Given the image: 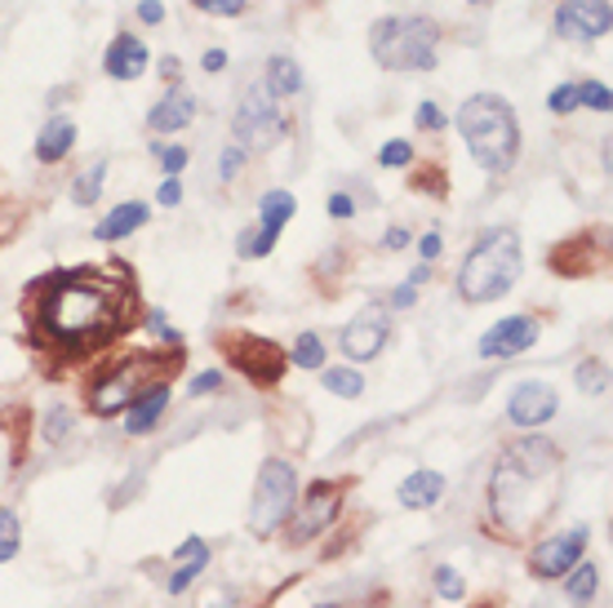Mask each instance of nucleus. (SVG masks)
<instances>
[{"instance_id": "obj_31", "label": "nucleus", "mask_w": 613, "mask_h": 608, "mask_svg": "<svg viewBox=\"0 0 613 608\" xmlns=\"http://www.w3.org/2000/svg\"><path fill=\"white\" fill-rule=\"evenodd\" d=\"M23 551V524L10 506H0V564H10Z\"/></svg>"}, {"instance_id": "obj_44", "label": "nucleus", "mask_w": 613, "mask_h": 608, "mask_svg": "<svg viewBox=\"0 0 613 608\" xmlns=\"http://www.w3.org/2000/svg\"><path fill=\"white\" fill-rule=\"evenodd\" d=\"M218 387H222V374H218V369H209V374H196L187 391H191V396H209V391H218Z\"/></svg>"}, {"instance_id": "obj_10", "label": "nucleus", "mask_w": 613, "mask_h": 608, "mask_svg": "<svg viewBox=\"0 0 613 608\" xmlns=\"http://www.w3.org/2000/svg\"><path fill=\"white\" fill-rule=\"evenodd\" d=\"M218 347H222V356L231 360V369H240L253 387H276L280 378H284V369H289V356L271 343V338H258V334H222L218 338Z\"/></svg>"}, {"instance_id": "obj_14", "label": "nucleus", "mask_w": 613, "mask_h": 608, "mask_svg": "<svg viewBox=\"0 0 613 608\" xmlns=\"http://www.w3.org/2000/svg\"><path fill=\"white\" fill-rule=\"evenodd\" d=\"M555 409H560V396L551 382H520L507 400V422L520 431H538L555 418Z\"/></svg>"}, {"instance_id": "obj_36", "label": "nucleus", "mask_w": 613, "mask_h": 608, "mask_svg": "<svg viewBox=\"0 0 613 608\" xmlns=\"http://www.w3.org/2000/svg\"><path fill=\"white\" fill-rule=\"evenodd\" d=\"M152 156L160 160V169H165L169 178H178V174L187 169V160H191V156H187V147H178V143H174V147H165V143H156V147H152Z\"/></svg>"}, {"instance_id": "obj_2", "label": "nucleus", "mask_w": 613, "mask_h": 608, "mask_svg": "<svg viewBox=\"0 0 613 608\" xmlns=\"http://www.w3.org/2000/svg\"><path fill=\"white\" fill-rule=\"evenodd\" d=\"M564 453L547 436H524L502 449L489 480V515L507 537H529L555 506Z\"/></svg>"}, {"instance_id": "obj_7", "label": "nucleus", "mask_w": 613, "mask_h": 608, "mask_svg": "<svg viewBox=\"0 0 613 608\" xmlns=\"http://www.w3.org/2000/svg\"><path fill=\"white\" fill-rule=\"evenodd\" d=\"M293 502H298V471L284 462V458H267L258 467V480H253V497H249V511H245V524L253 537H271L289 524L293 515Z\"/></svg>"}, {"instance_id": "obj_24", "label": "nucleus", "mask_w": 613, "mask_h": 608, "mask_svg": "<svg viewBox=\"0 0 613 608\" xmlns=\"http://www.w3.org/2000/svg\"><path fill=\"white\" fill-rule=\"evenodd\" d=\"M293 213H298V196L284 191V187H276V191H267V196L258 200V227H262L267 235H276V240H280V231L289 227Z\"/></svg>"}, {"instance_id": "obj_53", "label": "nucleus", "mask_w": 613, "mask_h": 608, "mask_svg": "<svg viewBox=\"0 0 613 608\" xmlns=\"http://www.w3.org/2000/svg\"><path fill=\"white\" fill-rule=\"evenodd\" d=\"M467 6H489V0H467Z\"/></svg>"}, {"instance_id": "obj_47", "label": "nucleus", "mask_w": 613, "mask_h": 608, "mask_svg": "<svg viewBox=\"0 0 613 608\" xmlns=\"http://www.w3.org/2000/svg\"><path fill=\"white\" fill-rule=\"evenodd\" d=\"M138 19H143L147 28H156V23H165V10H160V0H143V6H138Z\"/></svg>"}, {"instance_id": "obj_20", "label": "nucleus", "mask_w": 613, "mask_h": 608, "mask_svg": "<svg viewBox=\"0 0 613 608\" xmlns=\"http://www.w3.org/2000/svg\"><path fill=\"white\" fill-rule=\"evenodd\" d=\"M591 249H595V235H591V231H582V235L555 244V249H551V271H555V275H591V271L604 262V258L591 253Z\"/></svg>"}, {"instance_id": "obj_17", "label": "nucleus", "mask_w": 613, "mask_h": 608, "mask_svg": "<svg viewBox=\"0 0 613 608\" xmlns=\"http://www.w3.org/2000/svg\"><path fill=\"white\" fill-rule=\"evenodd\" d=\"M196 120V94L187 90V85H178L174 81V90H165L160 98H156V107L147 112V129L152 134H178V129H187Z\"/></svg>"}, {"instance_id": "obj_6", "label": "nucleus", "mask_w": 613, "mask_h": 608, "mask_svg": "<svg viewBox=\"0 0 613 608\" xmlns=\"http://www.w3.org/2000/svg\"><path fill=\"white\" fill-rule=\"evenodd\" d=\"M169 369H178V360H169V356H125V360H116V365L94 382L90 409H94L98 418H116V413H125L147 387L165 382Z\"/></svg>"}, {"instance_id": "obj_45", "label": "nucleus", "mask_w": 613, "mask_h": 608, "mask_svg": "<svg viewBox=\"0 0 613 608\" xmlns=\"http://www.w3.org/2000/svg\"><path fill=\"white\" fill-rule=\"evenodd\" d=\"M156 200H160L165 209L183 205V182H178V178H165V182H160V191H156Z\"/></svg>"}, {"instance_id": "obj_30", "label": "nucleus", "mask_w": 613, "mask_h": 608, "mask_svg": "<svg viewBox=\"0 0 613 608\" xmlns=\"http://www.w3.org/2000/svg\"><path fill=\"white\" fill-rule=\"evenodd\" d=\"M573 382H578V391H582V396H604V391H609V369H604V360H595V356L578 360Z\"/></svg>"}, {"instance_id": "obj_1", "label": "nucleus", "mask_w": 613, "mask_h": 608, "mask_svg": "<svg viewBox=\"0 0 613 608\" xmlns=\"http://www.w3.org/2000/svg\"><path fill=\"white\" fill-rule=\"evenodd\" d=\"M134 325V289L112 284L94 266L59 271L37 284L32 297V338L45 352L90 356Z\"/></svg>"}, {"instance_id": "obj_16", "label": "nucleus", "mask_w": 613, "mask_h": 608, "mask_svg": "<svg viewBox=\"0 0 613 608\" xmlns=\"http://www.w3.org/2000/svg\"><path fill=\"white\" fill-rule=\"evenodd\" d=\"M209 559H214V551H209V542L205 537H183L178 546H174V573L165 577V586H169V595H183V590H191L205 573H209Z\"/></svg>"}, {"instance_id": "obj_39", "label": "nucleus", "mask_w": 613, "mask_h": 608, "mask_svg": "<svg viewBox=\"0 0 613 608\" xmlns=\"http://www.w3.org/2000/svg\"><path fill=\"white\" fill-rule=\"evenodd\" d=\"M191 6L214 14V19H240L245 14V0H191Z\"/></svg>"}, {"instance_id": "obj_41", "label": "nucleus", "mask_w": 613, "mask_h": 608, "mask_svg": "<svg viewBox=\"0 0 613 608\" xmlns=\"http://www.w3.org/2000/svg\"><path fill=\"white\" fill-rule=\"evenodd\" d=\"M414 125L436 134V129H445V112H440L436 103H418V116H414Z\"/></svg>"}, {"instance_id": "obj_21", "label": "nucleus", "mask_w": 613, "mask_h": 608, "mask_svg": "<svg viewBox=\"0 0 613 608\" xmlns=\"http://www.w3.org/2000/svg\"><path fill=\"white\" fill-rule=\"evenodd\" d=\"M147 200H121L98 227H94V240H103V244H116V240H125V235H134L143 222H147Z\"/></svg>"}, {"instance_id": "obj_27", "label": "nucleus", "mask_w": 613, "mask_h": 608, "mask_svg": "<svg viewBox=\"0 0 613 608\" xmlns=\"http://www.w3.org/2000/svg\"><path fill=\"white\" fill-rule=\"evenodd\" d=\"M289 365H298V369H325V343H321L316 329H302V334L293 338Z\"/></svg>"}, {"instance_id": "obj_15", "label": "nucleus", "mask_w": 613, "mask_h": 608, "mask_svg": "<svg viewBox=\"0 0 613 608\" xmlns=\"http://www.w3.org/2000/svg\"><path fill=\"white\" fill-rule=\"evenodd\" d=\"M538 338H542V325H538L533 316H507V321H498V325L480 338V360H511V356H524Z\"/></svg>"}, {"instance_id": "obj_35", "label": "nucleus", "mask_w": 613, "mask_h": 608, "mask_svg": "<svg viewBox=\"0 0 613 608\" xmlns=\"http://www.w3.org/2000/svg\"><path fill=\"white\" fill-rule=\"evenodd\" d=\"M578 107H586V112H609V107H613L609 85H600V81H578Z\"/></svg>"}, {"instance_id": "obj_19", "label": "nucleus", "mask_w": 613, "mask_h": 608, "mask_svg": "<svg viewBox=\"0 0 613 608\" xmlns=\"http://www.w3.org/2000/svg\"><path fill=\"white\" fill-rule=\"evenodd\" d=\"M445 489H449V480H445L436 467H418V471H409V475L401 480L396 502H401L405 511H432V506L445 497Z\"/></svg>"}, {"instance_id": "obj_3", "label": "nucleus", "mask_w": 613, "mask_h": 608, "mask_svg": "<svg viewBox=\"0 0 613 608\" xmlns=\"http://www.w3.org/2000/svg\"><path fill=\"white\" fill-rule=\"evenodd\" d=\"M524 271V244L516 227H489L480 231V240L467 249L463 266H458V297L480 307V302H498L516 289Z\"/></svg>"}, {"instance_id": "obj_13", "label": "nucleus", "mask_w": 613, "mask_h": 608, "mask_svg": "<svg viewBox=\"0 0 613 608\" xmlns=\"http://www.w3.org/2000/svg\"><path fill=\"white\" fill-rule=\"evenodd\" d=\"M613 28V6L609 0H560L555 6V36L564 41H604Z\"/></svg>"}, {"instance_id": "obj_32", "label": "nucleus", "mask_w": 613, "mask_h": 608, "mask_svg": "<svg viewBox=\"0 0 613 608\" xmlns=\"http://www.w3.org/2000/svg\"><path fill=\"white\" fill-rule=\"evenodd\" d=\"M41 431H45V440H50V444H63V440H67V436L76 431V413H72L67 405H54V409L45 413Z\"/></svg>"}, {"instance_id": "obj_46", "label": "nucleus", "mask_w": 613, "mask_h": 608, "mask_svg": "<svg viewBox=\"0 0 613 608\" xmlns=\"http://www.w3.org/2000/svg\"><path fill=\"white\" fill-rule=\"evenodd\" d=\"M440 249H445L440 231H427V235L418 240V253H423V262H436V258H440Z\"/></svg>"}, {"instance_id": "obj_43", "label": "nucleus", "mask_w": 613, "mask_h": 608, "mask_svg": "<svg viewBox=\"0 0 613 608\" xmlns=\"http://www.w3.org/2000/svg\"><path fill=\"white\" fill-rule=\"evenodd\" d=\"M330 218H339V222H343V218H356V200H352L347 191H334V196H330Z\"/></svg>"}, {"instance_id": "obj_40", "label": "nucleus", "mask_w": 613, "mask_h": 608, "mask_svg": "<svg viewBox=\"0 0 613 608\" xmlns=\"http://www.w3.org/2000/svg\"><path fill=\"white\" fill-rule=\"evenodd\" d=\"M245 160H249V151L231 143V147L222 151V160H218V178H222V182H231V178H236V174L245 169Z\"/></svg>"}, {"instance_id": "obj_55", "label": "nucleus", "mask_w": 613, "mask_h": 608, "mask_svg": "<svg viewBox=\"0 0 613 608\" xmlns=\"http://www.w3.org/2000/svg\"><path fill=\"white\" fill-rule=\"evenodd\" d=\"M480 608H493V604H480Z\"/></svg>"}, {"instance_id": "obj_22", "label": "nucleus", "mask_w": 613, "mask_h": 608, "mask_svg": "<svg viewBox=\"0 0 613 608\" xmlns=\"http://www.w3.org/2000/svg\"><path fill=\"white\" fill-rule=\"evenodd\" d=\"M165 409H169V387H165V382H156V387H147V391L129 405L125 431H129V436H152V431H156V422L165 418Z\"/></svg>"}, {"instance_id": "obj_28", "label": "nucleus", "mask_w": 613, "mask_h": 608, "mask_svg": "<svg viewBox=\"0 0 613 608\" xmlns=\"http://www.w3.org/2000/svg\"><path fill=\"white\" fill-rule=\"evenodd\" d=\"M103 187H107V160H94V165L72 182V205L90 209V205L103 196Z\"/></svg>"}, {"instance_id": "obj_25", "label": "nucleus", "mask_w": 613, "mask_h": 608, "mask_svg": "<svg viewBox=\"0 0 613 608\" xmlns=\"http://www.w3.org/2000/svg\"><path fill=\"white\" fill-rule=\"evenodd\" d=\"M262 90H267L276 103L302 94V67H298L293 59H284V54H271V59H267V81H262Z\"/></svg>"}, {"instance_id": "obj_42", "label": "nucleus", "mask_w": 613, "mask_h": 608, "mask_svg": "<svg viewBox=\"0 0 613 608\" xmlns=\"http://www.w3.org/2000/svg\"><path fill=\"white\" fill-rule=\"evenodd\" d=\"M440 178H445L440 169H418V174L409 178V187H414V191H436V196H445V182H440Z\"/></svg>"}, {"instance_id": "obj_18", "label": "nucleus", "mask_w": 613, "mask_h": 608, "mask_svg": "<svg viewBox=\"0 0 613 608\" xmlns=\"http://www.w3.org/2000/svg\"><path fill=\"white\" fill-rule=\"evenodd\" d=\"M147 63H152V50H147V41H138L134 32H121V36L107 45V54H103V67H107L112 81H138V76L147 72Z\"/></svg>"}, {"instance_id": "obj_33", "label": "nucleus", "mask_w": 613, "mask_h": 608, "mask_svg": "<svg viewBox=\"0 0 613 608\" xmlns=\"http://www.w3.org/2000/svg\"><path fill=\"white\" fill-rule=\"evenodd\" d=\"M276 249V235H267L262 227H245L240 235H236V253L240 258H267Z\"/></svg>"}, {"instance_id": "obj_50", "label": "nucleus", "mask_w": 613, "mask_h": 608, "mask_svg": "<svg viewBox=\"0 0 613 608\" xmlns=\"http://www.w3.org/2000/svg\"><path fill=\"white\" fill-rule=\"evenodd\" d=\"M409 244V231L405 227H392L387 235H383V249H405Z\"/></svg>"}, {"instance_id": "obj_37", "label": "nucleus", "mask_w": 613, "mask_h": 608, "mask_svg": "<svg viewBox=\"0 0 613 608\" xmlns=\"http://www.w3.org/2000/svg\"><path fill=\"white\" fill-rule=\"evenodd\" d=\"M547 112H555V116H569V112H578V81H569V85H555V90L547 94Z\"/></svg>"}, {"instance_id": "obj_51", "label": "nucleus", "mask_w": 613, "mask_h": 608, "mask_svg": "<svg viewBox=\"0 0 613 608\" xmlns=\"http://www.w3.org/2000/svg\"><path fill=\"white\" fill-rule=\"evenodd\" d=\"M427 280H432V262H418V266L409 271V280H405V284H409V289H418V284H427Z\"/></svg>"}, {"instance_id": "obj_26", "label": "nucleus", "mask_w": 613, "mask_h": 608, "mask_svg": "<svg viewBox=\"0 0 613 608\" xmlns=\"http://www.w3.org/2000/svg\"><path fill=\"white\" fill-rule=\"evenodd\" d=\"M595 590H600V564L578 559V564L564 573V595H569L573 604H591V599H595Z\"/></svg>"}, {"instance_id": "obj_4", "label": "nucleus", "mask_w": 613, "mask_h": 608, "mask_svg": "<svg viewBox=\"0 0 613 608\" xmlns=\"http://www.w3.org/2000/svg\"><path fill=\"white\" fill-rule=\"evenodd\" d=\"M458 134L485 174H507L520 160V125L502 94H471L458 107Z\"/></svg>"}, {"instance_id": "obj_48", "label": "nucleus", "mask_w": 613, "mask_h": 608, "mask_svg": "<svg viewBox=\"0 0 613 608\" xmlns=\"http://www.w3.org/2000/svg\"><path fill=\"white\" fill-rule=\"evenodd\" d=\"M414 302H418V289H409V284H401V289L392 293V302H387V307H396V312H405V307H414Z\"/></svg>"}, {"instance_id": "obj_52", "label": "nucleus", "mask_w": 613, "mask_h": 608, "mask_svg": "<svg viewBox=\"0 0 613 608\" xmlns=\"http://www.w3.org/2000/svg\"><path fill=\"white\" fill-rule=\"evenodd\" d=\"M160 72H165V76H169V81H174V76H178V72H183V63H178V59H174V54H169V59H160Z\"/></svg>"}, {"instance_id": "obj_54", "label": "nucleus", "mask_w": 613, "mask_h": 608, "mask_svg": "<svg viewBox=\"0 0 613 608\" xmlns=\"http://www.w3.org/2000/svg\"><path fill=\"white\" fill-rule=\"evenodd\" d=\"M316 608H339V604H316Z\"/></svg>"}, {"instance_id": "obj_38", "label": "nucleus", "mask_w": 613, "mask_h": 608, "mask_svg": "<svg viewBox=\"0 0 613 608\" xmlns=\"http://www.w3.org/2000/svg\"><path fill=\"white\" fill-rule=\"evenodd\" d=\"M414 160V147L405 143V138H392V143H383V151H378V165H387V169H405Z\"/></svg>"}, {"instance_id": "obj_23", "label": "nucleus", "mask_w": 613, "mask_h": 608, "mask_svg": "<svg viewBox=\"0 0 613 608\" xmlns=\"http://www.w3.org/2000/svg\"><path fill=\"white\" fill-rule=\"evenodd\" d=\"M72 147H76V125L67 116H50L41 125V134H37V160L41 165H59V160H67Z\"/></svg>"}, {"instance_id": "obj_5", "label": "nucleus", "mask_w": 613, "mask_h": 608, "mask_svg": "<svg viewBox=\"0 0 613 608\" xmlns=\"http://www.w3.org/2000/svg\"><path fill=\"white\" fill-rule=\"evenodd\" d=\"M370 54L387 72H432L440 59V23L427 14L378 19L370 28Z\"/></svg>"}, {"instance_id": "obj_12", "label": "nucleus", "mask_w": 613, "mask_h": 608, "mask_svg": "<svg viewBox=\"0 0 613 608\" xmlns=\"http://www.w3.org/2000/svg\"><path fill=\"white\" fill-rule=\"evenodd\" d=\"M582 555H586V528L578 524V528H564V533H555V537L533 542V546H529V573H533L538 581H555V577H564Z\"/></svg>"}, {"instance_id": "obj_29", "label": "nucleus", "mask_w": 613, "mask_h": 608, "mask_svg": "<svg viewBox=\"0 0 613 608\" xmlns=\"http://www.w3.org/2000/svg\"><path fill=\"white\" fill-rule=\"evenodd\" d=\"M321 382H325V391L339 396V400H356V396H365V378H361V369H352V365L325 369Z\"/></svg>"}, {"instance_id": "obj_11", "label": "nucleus", "mask_w": 613, "mask_h": 608, "mask_svg": "<svg viewBox=\"0 0 613 608\" xmlns=\"http://www.w3.org/2000/svg\"><path fill=\"white\" fill-rule=\"evenodd\" d=\"M392 338V312H387V302H370V307H361L343 334H339V347L352 365H365V360H378V352L387 347Z\"/></svg>"}, {"instance_id": "obj_34", "label": "nucleus", "mask_w": 613, "mask_h": 608, "mask_svg": "<svg viewBox=\"0 0 613 608\" xmlns=\"http://www.w3.org/2000/svg\"><path fill=\"white\" fill-rule=\"evenodd\" d=\"M432 581H436V595L449 599V604H458V599L467 595V581H463V573H458L454 564H440V568L432 573Z\"/></svg>"}, {"instance_id": "obj_9", "label": "nucleus", "mask_w": 613, "mask_h": 608, "mask_svg": "<svg viewBox=\"0 0 613 608\" xmlns=\"http://www.w3.org/2000/svg\"><path fill=\"white\" fill-rule=\"evenodd\" d=\"M343 480H316L298 502H293V515H289V546H306L316 542L339 515H343Z\"/></svg>"}, {"instance_id": "obj_8", "label": "nucleus", "mask_w": 613, "mask_h": 608, "mask_svg": "<svg viewBox=\"0 0 613 608\" xmlns=\"http://www.w3.org/2000/svg\"><path fill=\"white\" fill-rule=\"evenodd\" d=\"M231 134H236V147H245V151H267V147H276V143L289 134V120H284L280 103H276L262 85H253V90L240 98V107H236Z\"/></svg>"}, {"instance_id": "obj_49", "label": "nucleus", "mask_w": 613, "mask_h": 608, "mask_svg": "<svg viewBox=\"0 0 613 608\" xmlns=\"http://www.w3.org/2000/svg\"><path fill=\"white\" fill-rule=\"evenodd\" d=\"M200 67H205V72H222V67H227V54H222V50H205Z\"/></svg>"}]
</instances>
